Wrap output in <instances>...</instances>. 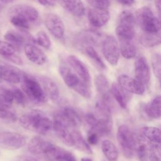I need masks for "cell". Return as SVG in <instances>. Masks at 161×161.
Masks as SVG:
<instances>
[{
	"instance_id": "39",
	"label": "cell",
	"mask_w": 161,
	"mask_h": 161,
	"mask_svg": "<svg viewBox=\"0 0 161 161\" xmlns=\"http://www.w3.org/2000/svg\"><path fill=\"white\" fill-rule=\"evenodd\" d=\"M152 66L155 76L160 79L161 65H160V55L159 53H155L152 56Z\"/></svg>"
},
{
	"instance_id": "5",
	"label": "cell",
	"mask_w": 161,
	"mask_h": 161,
	"mask_svg": "<svg viewBox=\"0 0 161 161\" xmlns=\"http://www.w3.org/2000/svg\"><path fill=\"white\" fill-rule=\"evenodd\" d=\"M117 140L123 152L127 157H131L138 143L137 138L130 128L125 125H121L117 131Z\"/></svg>"
},
{
	"instance_id": "27",
	"label": "cell",
	"mask_w": 161,
	"mask_h": 161,
	"mask_svg": "<svg viewBox=\"0 0 161 161\" xmlns=\"http://www.w3.org/2000/svg\"><path fill=\"white\" fill-rule=\"evenodd\" d=\"M140 43L144 47L151 48L157 46L160 43V32L147 33L143 32L139 38Z\"/></svg>"
},
{
	"instance_id": "51",
	"label": "cell",
	"mask_w": 161,
	"mask_h": 161,
	"mask_svg": "<svg viewBox=\"0 0 161 161\" xmlns=\"http://www.w3.org/2000/svg\"><path fill=\"white\" fill-rule=\"evenodd\" d=\"M155 6H156L158 11L160 12V0H155Z\"/></svg>"
},
{
	"instance_id": "45",
	"label": "cell",
	"mask_w": 161,
	"mask_h": 161,
	"mask_svg": "<svg viewBox=\"0 0 161 161\" xmlns=\"http://www.w3.org/2000/svg\"><path fill=\"white\" fill-rule=\"evenodd\" d=\"M5 58L7 60H8L16 64L20 65H23V61H22L21 58L19 56L15 55L14 53L13 54V55H9V56H6V57H5Z\"/></svg>"
},
{
	"instance_id": "29",
	"label": "cell",
	"mask_w": 161,
	"mask_h": 161,
	"mask_svg": "<svg viewBox=\"0 0 161 161\" xmlns=\"http://www.w3.org/2000/svg\"><path fill=\"white\" fill-rule=\"evenodd\" d=\"M111 92L118 104L123 109L126 108L128 97L126 94V91L123 89L118 83L113 82L111 85Z\"/></svg>"
},
{
	"instance_id": "38",
	"label": "cell",
	"mask_w": 161,
	"mask_h": 161,
	"mask_svg": "<svg viewBox=\"0 0 161 161\" xmlns=\"http://www.w3.org/2000/svg\"><path fill=\"white\" fill-rule=\"evenodd\" d=\"M35 43L45 48H49L51 46V41L48 35L44 31H39L34 38Z\"/></svg>"
},
{
	"instance_id": "37",
	"label": "cell",
	"mask_w": 161,
	"mask_h": 161,
	"mask_svg": "<svg viewBox=\"0 0 161 161\" xmlns=\"http://www.w3.org/2000/svg\"><path fill=\"white\" fill-rule=\"evenodd\" d=\"M84 50L85 53L88 56V57H89L97 65V67H99L100 69H105L106 66L104 62L93 47H86L85 48H84Z\"/></svg>"
},
{
	"instance_id": "42",
	"label": "cell",
	"mask_w": 161,
	"mask_h": 161,
	"mask_svg": "<svg viewBox=\"0 0 161 161\" xmlns=\"http://www.w3.org/2000/svg\"><path fill=\"white\" fill-rule=\"evenodd\" d=\"M86 1L94 8L107 9L109 5V0H86Z\"/></svg>"
},
{
	"instance_id": "47",
	"label": "cell",
	"mask_w": 161,
	"mask_h": 161,
	"mask_svg": "<svg viewBox=\"0 0 161 161\" xmlns=\"http://www.w3.org/2000/svg\"><path fill=\"white\" fill-rule=\"evenodd\" d=\"M13 161H38L35 157L30 155H18L14 158Z\"/></svg>"
},
{
	"instance_id": "50",
	"label": "cell",
	"mask_w": 161,
	"mask_h": 161,
	"mask_svg": "<svg viewBox=\"0 0 161 161\" xmlns=\"http://www.w3.org/2000/svg\"><path fill=\"white\" fill-rule=\"evenodd\" d=\"M8 3L7 0H0V11L4 9Z\"/></svg>"
},
{
	"instance_id": "25",
	"label": "cell",
	"mask_w": 161,
	"mask_h": 161,
	"mask_svg": "<svg viewBox=\"0 0 161 161\" xmlns=\"http://www.w3.org/2000/svg\"><path fill=\"white\" fill-rule=\"evenodd\" d=\"M94 83L97 91L101 94V98L110 102L109 86L107 78L103 74H99L96 76Z\"/></svg>"
},
{
	"instance_id": "54",
	"label": "cell",
	"mask_w": 161,
	"mask_h": 161,
	"mask_svg": "<svg viewBox=\"0 0 161 161\" xmlns=\"http://www.w3.org/2000/svg\"><path fill=\"white\" fill-rule=\"evenodd\" d=\"M1 79H0V83H1Z\"/></svg>"
},
{
	"instance_id": "30",
	"label": "cell",
	"mask_w": 161,
	"mask_h": 161,
	"mask_svg": "<svg viewBox=\"0 0 161 161\" xmlns=\"http://www.w3.org/2000/svg\"><path fill=\"white\" fill-rule=\"evenodd\" d=\"M119 52L124 58L130 59L136 56V48L132 40H119Z\"/></svg>"
},
{
	"instance_id": "43",
	"label": "cell",
	"mask_w": 161,
	"mask_h": 161,
	"mask_svg": "<svg viewBox=\"0 0 161 161\" xmlns=\"http://www.w3.org/2000/svg\"><path fill=\"white\" fill-rule=\"evenodd\" d=\"M11 91L13 96V99H14L19 104L24 105L26 101V97L24 93L18 88L13 89Z\"/></svg>"
},
{
	"instance_id": "3",
	"label": "cell",
	"mask_w": 161,
	"mask_h": 161,
	"mask_svg": "<svg viewBox=\"0 0 161 161\" xmlns=\"http://www.w3.org/2000/svg\"><path fill=\"white\" fill-rule=\"evenodd\" d=\"M21 81L23 92L32 102L42 104L47 101V96L39 82L35 77L23 72Z\"/></svg>"
},
{
	"instance_id": "41",
	"label": "cell",
	"mask_w": 161,
	"mask_h": 161,
	"mask_svg": "<svg viewBox=\"0 0 161 161\" xmlns=\"http://www.w3.org/2000/svg\"><path fill=\"white\" fill-rule=\"evenodd\" d=\"M10 21L14 26L20 29L26 30L30 28V22L18 16H11Z\"/></svg>"
},
{
	"instance_id": "1",
	"label": "cell",
	"mask_w": 161,
	"mask_h": 161,
	"mask_svg": "<svg viewBox=\"0 0 161 161\" xmlns=\"http://www.w3.org/2000/svg\"><path fill=\"white\" fill-rule=\"evenodd\" d=\"M19 124L25 129L38 133L47 134L53 126V122L42 111L33 110L21 116L19 119Z\"/></svg>"
},
{
	"instance_id": "15",
	"label": "cell",
	"mask_w": 161,
	"mask_h": 161,
	"mask_svg": "<svg viewBox=\"0 0 161 161\" xmlns=\"http://www.w3.org/2000/svg\"><path fill=\"white\" fill-rule=\"evenodd\" d=\"M69 127L78 128L81 124V119L77 111L69 106L64 107L55 116Z\"/></svg>"
},
{
	"instance_id": "28",
	"label": "cell",
	"mask_w": 161,
	"mask_h": 161,
	"mask_svg": "<svg viewBox=\"0 0 161 161\" xmlns=\"http://www.w3.org/2000/svg\"><path fill=\"white\" fill-rule=\"evenodd\" d=\"M71 134L73 138V147L86 153H92V150L89 144L86 141L82 134L79 131L73 130L71 131Z\"/></svg>"
},
{
	"instance_id": "46",
	"label": "cell",
	"mask_w": 161,
	"mask_h": 161,
	"mask_svg": "<svg viewBox=\"0 0 161 161\" xmlns=\"http://www.w3.org/2000/svg\"><path fill=\"white\" fill-rule=\"evenodd\" d=\"M85 119H86V121L87 123V124L91 127L92 126H93L97 120V118L92 113H87L85 116Z\"/></svg>"
},
{
	"instance_id": "20",
	"label": "cell",
	"mask_w": 161,
	"mask_h": 161,
	"mask_svg": "<svg viewBox=\"0 0 161 161\" xmlns=\"http://www.w3.org/2000/svg\"><path fill=\"white\" fill-rule=\"evenodd\" d=\"M25 53L28 59L35 64L42 65L47 61V56L44 52L36 46L31 43H26L24 47Z\"/></svg>"
},
{
	"instance_id": "4",
	"label": "cell",
	"mask_w": 161,
	"mask_h": 161,
	"mask_svg": "<svg viewBox=\"0 0 161 161\" xmlns=\"http://www.w3.org/2000/svg\"><path fill=\"white\" fill-rule=\"evenodd\" d=\"M143 32L158 33L160 31V24L153 11L148 7L143 6L137 10L135 18Z\"/></svg>"
},
{
	"instance_id": "33",
	"label": "cell",
	"mask_w": 161,
	"mask_h": 161,
	"mask_svg": "<svg viewBox=\"0 0 161 161\" xmlns=\"http://www.w3.org/2000/svg\"><path fill=\"white\" fill-rule=\"evenodd\" d=\"M141 135L150 142L160 144V130L155 126H144L140 129Z\"/></svg>"
},
{
	"instance_id": "8",
	"label": "cell",
	"mask_w": 161,
	"mask_h": 161,
	"mask_svg": "<svg viewBox=\"0 0 161 161\" xmlns=\"http://www.w3.org/2000/svg\"><path fill=\"white\" fill-rule=\"evenodd\" d=\"M25 137L16 132H0V148L5 150H17L25 145Z\"/></svg>"
},
{
	"instance_id": "11",
	"label": "cell",
	"mask_w": 161,
	"mask_h": 161,
	"mask_svg": "<svg viewBox=\"0 0 161 161\" xmlns=\"http://www.w3.org/2000/svg\"><path fill=\"white\" fill-rule=\"evenodd\" d=\"M45 25L48 31L55 38H62L65 33V26L62 19L57 14H47L45 18Z\"/></svg>"
},
{
	"instance_id": "32",
	"label": "cell",
	"mask_w": 161,
	"mask_h": 161,
	"mask_svg": "<svg viewBox=\"0 0 161 161\" xmlns=\"http://www.w3.org/2000/svg\"><path fill=\"white\" fill-rule=\"evenodd\" d=\"M145 112L147 115L153 119H158L160 117V96L154 97L145 107Z\"/></svg>"
},
{
	"instance_id": "55",
	"label": "cell",
	"mask_w": 161,
	"mask_h": 161,
	"mask_svg": "<svg viewBox=\"0 0 161 161\" xmlns=\"http://www.w3.org/2000/svg\"><path fill=\"white\" fill-rule=\"evenodd\" d=\"M147 1H150V0H147Z\"/></svg>"
},
{
	"instance_id": "48",
	"label": "cell",
	"mask_w": 161,
	"mask_h": 161,
	"mask_svg": "<svg viewBox=\"0 0 161 161\" xmlns=\"http://www.w3.org/2000/svg\"><path fill=\"white\" fill-rule=\"evenodd\" d=\"M38 3L43 6H53L57 0H37Z\"/></svg>"
},
{
	"instance_id": "53",
	"label": "cell",
	"mask_w": 161,
	"mask_h": 161,
	"mask_svg": "<svg viewBox=\"0 0 161 161\" xmlns=\"http://www.w3.org/2000/svg\"><path fill=\"white\" fill-rule=\"evenodd\" d=\"M7 1H8V3H11L13 2V1H14L15 0H7Z\"/></svg>"
},
{
	"instance_id": "34",
	"label": "cell",
	"mask_w": 161,
	"mask_h": 161,
	"mask_svg": "<svg viewBox=\"0 0 161 161\" xmlns=\"http://www.w3.org/2000/svg\"><path fill=\"white\" fill-rule=\"evenodd\" d=\"M101 149L109 161H116L118 157V151L114 144L108 140H104L101 144Z\"/></svg>"
},
{
	"instance_id": "6",
	"label": "cell",
	"mask_w": 161,
	"mask_h": 161,
	"mask_svg": "<svg viewBox=\"0 0 161 161\" xmlns=\"http://www.w3.org/2000/svg\"><path fill=\"white\" fill-rule=\"evenodd\" d=\"M103 53L106 60L112 65H116L119 58V44L113 35L107 36L102 42Z\"/></svg>"
},
{
	"instance_id": "18",
	"label": "cell",
	"mask_w": 161,
	"mask_h": 161,
	"mask_svg": "<svg viewBox=\"0 0 161 161\" xmlns=\"http://www.w3.org/2000/svg\"><path fill=\"white\" fill-rule=\"evenodd\" d=\"M52 129L54 130L57 137L66 145L73 147V138L71 131L69 130V126L60 119L55 118L53 122Z\"/></svg>"
},
{
	"instance_id": "26",
	"label": "cell",
	"mask_w": 161,
	"mask_h": 161,
	"mask_svg": "<svg viewBox=\"0 0 161 161\" xmlns=\"http://www.w3.org/2000/svg\"><path fill=\"white\" fill-rule=\"evenodd\" d=\"M111 118H100L97 119L96 123L91 127V131H93L99 136H103L110 133L112 129Z\"/></svg>"
},
{
	"instance_id": "52",
	"label": "cell",
	"mask_w": 161,
	"mask_h": 161,
	"mask_svg": "<svg viewBox=\"0 0 161 161\" xmlns=\"http://www.w3.org/2000/svg\"><path fill=\"white\" fill-rule=\"evenodd\" d=\"M80 161H92V160L89 157H83L81 158Z\"/></svg>"
},
{
	"instance_id": "24",
	"label": "cell",
	"mask_w": 161,
	"mask_h": 161,
	"mask_svg": "<svg viewBox=\"0 0 161 161\" xmlns=\"http://www.w3.org/2000/svg\"><path fill=\"white\" fill-rule=\"evenodd\" d=\"M48 143L49 142L36 136L32 138L28 142V150L29 152L33 155H43Z\"/></svg>"
},
{
	"instance_id": "40",
	"label": "cell",
	"mask_w": 161,
	"mask_h": 161,
	"mask_svg": "<svg viewBox=\"0 0 161 161\" xmlns=\"http://www.w3.org/2000/svg\"><path fill=\"white\" fill-rule=\"evenodd\" d=\"M16 49L9 43L0 40V55L6 57L14 53Z\"/></svg>"
},
{
	"instance_id": "36",
	"label": "cell",
	"mask_w": 161,
	"mask_h": 161,
	"mask_svg": "<svg viewBox=\"0 0 161 161\" xmlns=\"http://www.w3.org/2000/svg\"><path fill=\"white\" fill-rule=\"evenodd\" d=\"M136 22L135 16L129 11H122L118 18V25L125 26L135 28Z\"/></svg>"
},
{
	"instance_id": "19",
	"label": "cell",
	"mask_w": 161,
	"mask_h": 161,
	"mask_svg": "<svg viewBox=\"0 0 161 161\" xmlns=\"http://www.w3.org/2000/svg\"><path fill=\"white\" fill-rule=\"evenodd\" d=\"M87 16L91 25L99 28L104 26L109 21L110 14L107 9L92 8L89 9Z\"/></svg>"
},
{
	"instance_id": "49",
	"label": "cell",
	"mask_w": 161,
	"mask_h": 161,
	"mask_svg": "<svg viewBox=\"0 0 161 161\" xmlns=\"http://www.w3.org/2000/svg\"><path fill=\"white\" fill-rule=\"evenodd\" d=\"M117 1L125 6H131L135 3V0H117Z\"/></svg>"
},
{
	"instance_id": "10",
	"label": "cell",
	"mask_w": 161,
	"mask_h": 161,
	"mask_svg": "<svg viewBox=\"0 0 161 161\" xmlns=\"http://www.w3.org/2000/svg\"><path fill=\"white\" fill-rule=\"evenodd\" d=\"M101 34L92 30H86L77 33L74 38V42L79 47L85 48L87 46L97 45L101 42Z\"/></svg>"
},
{
	"instance_id": "7",
	"label": "cell",
	"mask_w": 161,
	"mask_h": 161,
	"mask_svg": "<svg viewBox=\"0 0 161 161\" xmlns=\"http://www.w3.org/2000/svg\"><path fill=\"white\" fill-rule=\"evenodd\" d=\"M13 100L11 89L0 87V118L11 121L17 119L15 113L10 109Z\"/></svg>"
},
{
	"instance_id": "17",
	"label": "cell",
	"mask_w": 161,
	"mask_h": 161,
	"mask_svg": "<svg viewBox=\"0 0 161 161\" xmlns=\"http://www.w3.org/2000/svg\"><path fill=\"white\" fill-rule=\"evenodd\" d=\"M67 62L72 67L76 74L87 85H90L91 77L88 69L86 65L77 57L74 55H70L67 57Z\"/></svg>"
},
{
	"instance_id": "23",
	"label": "cell",
	"mask_w": 161,
	"mask_h": 161,
	"mask_svg": "<svg viewBox=\"0 0 161 161\" xmlns=\"http://www.w3.org/2000/svg\"><path fill=\"white\" fill-rule=\"evenodd\" d=\"M62 6L71 14L80 17L85 13V7L81 0H60Z\"/></svg>"
},
{
	"instance_id": "21",
	"label": "cell",
	"mask_w": 161,
	"mask_h": 161,
	"mask_svg": "<svg viewBox=\"0 0 161 161\" xmlns=\"http://www.w3.org/2000/svg\"><path fill=\"white\" fill-rule=\"evenodd\" d=\"M23 72L11 65H0V79L12 84L21 82Z\"/></svg>"
},
{
	"instance_id": "44",
	"label": "cell",
	"mask_w": 161,
	"mask_h": 161,
	"mask_svg": "<svg viewBox=\"0 0 161 161\" xmlns=\"http://www.w3.org/2000/svg\"><path fill=\"white\" fill-rule=\"evenodd\" d=\"M99 137L97 134L90 131L87 136V143L89 145H96L99 141Z\"/></svg>"
},
{
	"instance_id": "35",
	"label": "cell",
	"mask_w": 161,
	"mask_h": 161,
	"mask_svg": "<svg viewBox=\"0 0 161 161\" xmlns=\"http://www.w3.org/2000/svg\"><path fill=\"white\" fill-rule=\"evenodd\" d=\"M116 33L119 40H132L135 36V28L125 26L118 25L115 30Z\"/></svg>"
},
{
	"instance_id": "16",
	"label": "cell",
	"mask_w": 161,
	"mask_h": 161,
	"mask_svg": "<svg viewBox=\"0 0 161 161\" xmlns=\"http://www.w3.org/2000/svg\"><path fill=\"white\" fill-rule=\"evenodd\" d=\"M135 79L144 86L149 82L150 78V68L145 57L140 56L135 62Z\"/></svg>"
},
{
	"instance_id": "9",
	"label": "cell",
	"mask_w": 161,
	"mask_h": 161,
	"mask_svg": "<svg viewBox=\"0 0 161 161\" xmlns=\"http://www.w3.org/2000/svg\"><path fill=\"white\" fill-rule=\"evenodd\" d=\"M43 155L50 161H77L69 151L49 142Z\"/></svg>"
},
{
	"instance_id": "12",
	"label": "cell",
	"mask_w": 161,
	"mask_h": 161,
	"mask_svg": "<svg viewBox=\"0 0 161 161\" xmlns=\"http://www.w3.org/2000/svg\"><path fill=\"white\" fill-rule=\"evenodd\" d=\"M11 16H18L26 19L28 22L36 21L38 18V12L33 7L26 4H16L9 9Z\"/></svg>"
},
{
	"instance_id": "2",
	"label": "cell",
	"mask_w": 161,
	"mask_h": 161,
	"mask_svg": "<svg viewBox=\"0 0 161 161\" xmlns=\"http://www.w3.org/2000/svg\"><path fill=\"white\" fill-rule=\"evenodd\" d=\"M59 74L65 84L70 89L86 99L91 96L89 86L85 83L75 72L65 66L59 67Z\"/></svg>"
},
{
	"instance_id": "31",
	"label": "cell",
	"mask_w": 161,
	"mask_h": 161,
	"mask_svg": "<svg viewBox=\"0 0 161 161\" xmlns=\"http://www.w3.org/2000/svg\"><path fill=\"white\" fill-rule=\"evenodd\" d=\"M27 36L19 32L9 30L6 33L4 38L7 40V42L12 45L16 49V48H19L25 43Z\"/></svg>"
},
{
	"instance_id": "22",
	"label": "cell",
	"mask_w": 161,
	"mask_h": 161,
	"mask_svg": "<svg viewBox=\"0 0 161 161\" xmlns=\"http://www.w3.org/2000/svg\"><path fill=\"white\" fill-rule=\"evenodd\" d=\"M39 79L46 96L53 101L57 100L59 97V90L57 84L51 79L46 76H40Z\"/></svg>"
},
{
	"instance_id": "14",
	"label": "cell",
	"mask_w": 161,
	"mask_h": 161,
	"mask_svg": "<svg viewBox=\"0 0 161 161\" xmlns=\"http://www.w3.org/2000/svg\"><path fill=\"white\" fill-rule=\"evenodd\" d=\"M119 85L126 91L142 95L145 92V86L136 79L127 75L121 74L118 77Z\"/></svg>"
},
{
	"instance_id": "13",
	"label": "cell",
	"mask_w": 161,
	"mask_h": 161,
	"mask_svg": "<svg viewBox=\"0 0 161 161\" xmlns=\"http://www.w3.org/2000/svg\"><path fill=\"white\" fill-rule=\"evenodd\" d=\"M159 145H140L136 148V151L140 160L141 161H160Z\"/></svg>"
}]
</instances>
